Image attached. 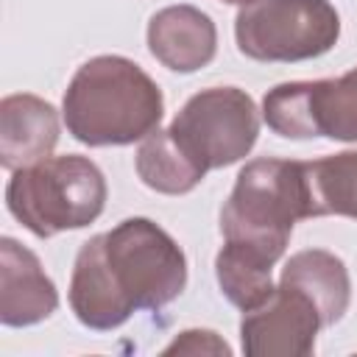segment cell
<instances>
[{
  "mask_svg": "<svg viewBox=\"0 0 357 357\" xmlns=\"http://www.w3.org/2000/svg\"><path fill=\"white\" fill-rule=\"evenodd\" d=\"M61 114L81 145H131L159 128L165 98L156 81L131 59L95 56L70 78Z\"/></svg>",
  "mask_w": 357,
  "mask_h": 357,
  "instance_id": "1",
  "label": "cell"
},
{
  "mask_svg": "<svg viewBox=\"0 0 357 357\" xmlns=\"http://www.w3.org/2000/svg\"><path fill=\"white\" fill-rule=\"evenodd\" d=\"M304 218H312L304 162L262 156L237 173L231 195L220 209V231L226 240L276 262L287 248L293 226Z\"/></svg>",
  "mask_w": 357,
  "mask_h": 357,
  "instance_id": "2",
  "label": "cell"
},
{
  "mask_svg": "<svg viewBox=\"0 0 357 357\" xmlns=\"http://www.w3.org/2000/svg\"><path fill=\"white\" fill-rule=\"evenodd\" d=\"M6 206L31 234L47 240L98 220L106 206V178L86 156H47L14 170L6 187Z\"/></svg>",
  "mask_w": 357,
  "mask_h": 357,
  "instance_id": "3",
  "label": "cell"
},
{
  "mask_svg": "<svg viewBox=\"0 0 357 357\" xmlns=\"http://www.w3.org/2000/svg\"><path fill=\"white\" fill-rule=\"evenodd\" d=\"M103 259L117 293L134 312L162 310L187 284L184 251L148 218H126L103 231Z\"/></svg>",
  "mask_w": 357,
  "mask_h": 357,
  "instance_id": "4",
  "label": "cell"
},
{
  "mask_svg": "<svg viewBox=\"0 0 357 357\" xmlns=\"http://www.w3.org/2000/svg\"><path fill=\"white\" fill-rule=\"evenodd\" d=\"M234 39L254 61H307L340 39V17L329 0H248L234 20Z\"/></svg>",
  "mask_w": 357,
  "mask_h": 357,
  "instance_id": "5",
  "label": "cell"
},
{
  "mask_svg": "<svg viewBox=\"0 0 357 357\" xmlns=\"http://www.w3.org/2000/svg\"><path fill=\"white\" fill-rule=\"evenodd\" d=\"M178 148L204 170H220L245 159L259 137V112L237 86L195 92L167 126Z\"/></svg>",
  "mask_w": 357,
  "mask_h": 357,
  "instance_id": "6",
  "label": "cell"
},
{
  "mask_svg": "<svg viewBox=\"0 0 357 357\" xmlns=\"http://www.w3.org/2000/svg\"><path fill=\"white\" fill-rule=\"evenodd\" d=\"M262 117L273 134L287 139L357 142V67L340 78L293 81L268 89Z\"/></svg>",
  "mask_w": 357,
  "mask_h": 357,
  "instance_id": "7",
  "label": "cell"
},
{
  "mask_svg": "<svg viewBox=\"0 0 357 357\" xmlns=\"http://www.w3.org/2000/svg\"><path fill=\"white\" fill-rule=\"evenodd\" d=\"M321 329L324 318L315 301L304 290L279 282L259 307L243 312L240 343L248 357H307Z\"/></svg>",
  "mask_w": 357,
  "mask_h": 357,
  "instance_id": "8",
  "label": "cell"
},
{
  "mask_svg": "<svg viewBox=\"0 0 357 357\" xmlns=\"http://www.w3.org/2000/svg\"><path fill=\"white\" fill-rule=\"evenodd\" d=\"M59 293L39 257L14 237L0 240V321L6 326H33L50 318Z\"/></svg>",
  "mask_w": 357,
  "mask_h": 357,
  "instance_id": "9",
  "label": "cell"
},
{
  "mask_svg": "<svg viewBox=\"0 0 357 357\" xmlns=\"http://www.w3.org/2000/svg\"><path fill=\"white\" fill-rule=\"evenodd\" d=\"M148 50L173 73H195L215 59V22L195 6H167L148 22Z\"/></svg>",
  "mask_w": 357,
  "mask_h": 357,
  "instance_id": "10",
  "label": "cell"
},
{
  "mask_svg": "<svg viewBox=\"0 0 357 357\" xmlns=\"http://www.w3.org/2000/svg\"><path fill=\"white\" fill-rule=\"evenodd\" d=\"M59 142V112L31 92H14L0 100V165L20 170L53 153Z\"/></svg>",
  "mask_w": 357,
  "mask_h": 357,
  "instance_id": "11",
  "label": "cell"
},
{
  "mask_svg": "<svg viewBox=\"0 0 357 357\" xmlns=\"http://www.w3.org/2000/svg\"><path fill=\"white\" fill-rule=\"evenodd\" d=\"M70 307L75 318L98 332H109L123 326L134 310L117 293L106 259H103V234L89 237L75 257L70 276Z\"/></svg>",
  "mask_w": 357,
  "mask_h": 357,
  "instance_id": "12",
  "label": "cell"
},
{
  "mask_svg": "<svg viewBox=\"0 0 357 357\" xmlns=\"http://www.w3.org/2000/svg\"><path fill=\"white\" fill-rule=\"evenodd\" d=\"M279 282L304 290L315 301V307L324 318V326L337 324L349 310V301H351L349 271H346L343 259L335 257L332 251H324V248L296 251L284 262Z\"/></svg>",
  "mask_w": 357,
  "mask_h": 357,
  "instance_id": "13",
  "label": "cell"
},
{
  "mask_svg": "<svg viewBox=\"0 0 357 357\" xmlns=\"http://www.w3.org/2000/svg\"><path fill=\"white\" fill-rule=\"evenodd\" d=\"M137 176L145 187L165 195H184L204 181V170L178 148L167 128L151 131L137 151Z\"/></svg>",
  "mask_w": 357,
  "mask_h": 357,
  "instance_id": "14",
  "label": "cell"
},
{
  "mask_svg": "<svg viewBox=\"0 0 357 357\" xmlns=\"http://www.w3.org/2000/svg\"><path fill=\"white\" fill-rule=\"evenodd\" d=\"M276 262L268 259L265 254L226 240V245L215 257V276L223 290V296L243 312L259 307L271 293H273V279L271 268Z\"/></svg>",
  "mask_w": 357,
  "mask_h": 357,
  "instance_id": "15",
  "label": "cell"
},
{
  "mask_svg": "<svg viewBox=\"0 0 357 357\" xmlns=\"http://www.w3.org/2000/svg\"><path fill=\"white\" fill-rule=\"evenodd\" d=\"M312 218L340 215L357 220V151L332 153L315 162H304Z\"/></svg>",
  "mask_w": 357,
  "mask_h": 357,
  "instance_id": "16",
  "label": "cell"
},
{
  "mask_svg": "<svg viewBox=\"0 0 357 357\" xmlns=\"http://www.w3.org/2000/svg\"><path fill=\"white\" fill-rule=\"evenodd\" d=\"M165 354H231V349L209 329H187L165 349Z\"/></svg>",
  "mask_w": 357,
  "mask_h": 357,
  "instance_id": "17",
  "label": "cell"
},
{
  "mask_svg": "<svg viewBox=\"0 0 357 357\" xmlns=\"http://www.w3.org/2000/svg\"><path fill=\"white\" fill-rule=\"evenodd\" d=\"M220 3H234V6L240 3V6H243V3H248V0H220Z\"/></svg>",
  "mask_w": 357,
  "mask_h": 357,
  "instance_id": "18",
  "label": "cell"
}]
</instances>
